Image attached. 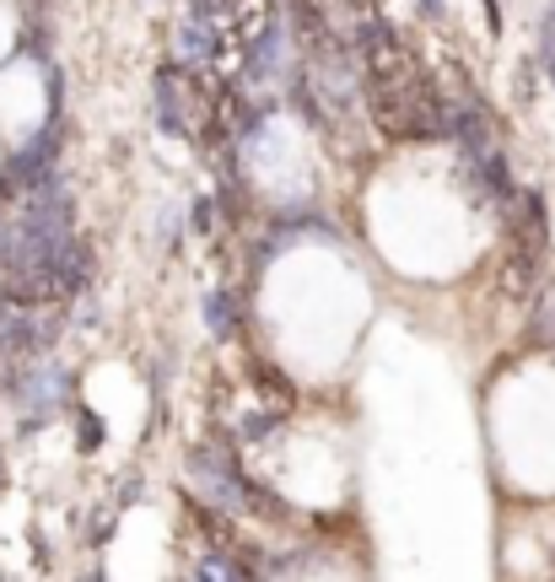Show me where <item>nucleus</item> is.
<instances>
[{
  "label": "nucleus",
  "mask_w": 555,
  "mask_h": 582,
  "mask_svg": "<svg viewBox=\"0 0 555 582\" xmlns=\"http://www.w3.org/2000/svg\"><path fill=\"white\" fill-rule=\"evenodd\" d=\"M529 334L540 345H555V287L534 291V318H529Z\"/></svg>",
  "instance_id": "3"
},
{
  "label": "nucleus",
  "mask_w": 555,
  "mask_h": 582,
  "mask_svg": "<svg viewBox=\"0 0 555 582\" xmlns=\"http://www.w3.org/2000/svg\"><path fill=\"white\" fill-rule=\"evenodd\" d=\"M5 485H11V475H5V458H0V496H5Z\"/></svg>",
  "instance_id": "11"
},
{
  "label": "nucleus",
  "mask_w": 555,
  "mask_h": 582,
  "mask_svg": "<svg viewBox=\"0 0 555 582\" xmlns=\"http://www.w3.org/2000/svg\"><path fill=\"white\" fill-rule=\"evenodd\" d=\"M156 130H162V136H189L184 65H162V71H156Z\"/></svg>",
  "instance_id": "1"
},
{
  "label": "nucleus",
  "mask_w": 555,
  "mask_h": 582,
  "mask_svg": "<svg viewBox=\"0 0 555 582\" xmlns=\"http://www.w3.org/2000/svg\"><path fill=\"white\" fill-rule=\"evenodd\" d=\"M162 238H167V249H173V243H184V222H178L173 211L162 216Z\"/></svg>",
  "instance_id": "8"
},
{
  "label": "nucleus",
  "mask_w": 555,
  "mask_h": 582,
  "mask_svg": "<svg viewBox=\"0 0 555 582\" xmlns=\"http://www.w3.org/2000/svg\"><path fill=\"white\" fill-rule=\"evenodd\" d=\"M254 372H260V378H254V383H260V394H265V389H270V394H276L280 405H291V400H297V389H291V383H286V378H280L276 367H254Z\"/></svg>",
  "instance_id": "6"
},
{
  "label": "nucleus",
  "mask_w": 555,
  "mask_h": 582,
  "mask_svg": "<svg viewBox=\"0 0 555 582\" xmlns=\"http://www.w3.org/2000/svg\"><path fill=\"white\" fill-rule=\"evenodd\" d=\"M276 432H280V410H254V416H243V427H238L243 442H270Z\"/></svg>",
  "instance_id": "5"
},
{
  "label": "nucleus",
  "mask_w": 555,
  "mask_h": 582,
  "mask_svg": "<svg viewBox=\"0 0 555 582\" xmlns=\"http://www.w3.org/2000/svg\"><path fill=\"white\" fill-rule=\"evenodd\" d=\"M518 92H524V98H529V92H534V65H529V60H524V65H518Z\"/></svg>",
  "instance_id": "9"
},
{
  "label": "nucleus",
  "mask_w": 555,
  "mask_h": 582,
  "mask_svg": "<svg viewBox=\"0 0 555 582\" xmlns=\"http://www.w3.org/2000/svg\"><path fill=\"white\" fill-rule=\"evenodd\" d=\"M189 222H194V232H216V200H194Z\"/></svg>",
  "instance_id": "7"
},
{
  "label": "nucleus",
  "mask_w": 555,
  "mask_h": 582,
  "mask_svg": "<svg viewBox=\"0 0 555 582\" xmlns=\"http://www.w3.org/2000/svg\"><path fill=\"white\" fill-rule=\"evenodd\" d=\"M205 329H211L216 340H232V334L243 329V318H238V291H227V287L205 291Z\"/></svg>",
  "instance_id": "2"
},
{
  "label": "nucleus",
  "mask_w": 555,
  "mask_h": 582,
  "mask_svg": "<svg viewBox=\"0 0 555 582\" xmlns=\"http://www.w3.org/2000/svg\"><path fill=\"white\" fill-rule=\"evenodd\" d=\"M0 582H5V578H0Z\"/></svg>",
  "instance_id": "12"
},
{
  "label": "nucleus",
  "mask_w": 555,
  "mask_h": 582,
  "mask_svg": "<svg viewBox=\"0 0 555 582\" xmlns=\"http://www.w3.org/2000/svg\"><path fill=\"white\" fill-rule=\"evenodd\" d=\"M103 442H109V427H103V416L81 410V416H76V447H81V453H98Z\"/></svg>",
  "instance_id": "4"
},
{
  "label": "nucleus",
  "mask_w": 555,
  "mask_h": 582,
  "mask_svg": "<svg viewBox=\"0 0 555 582\" xmlns=\"http://www.w3.org/2000/svg\"><path fill=\"white\" fill-rule=\"evenodd\" d=\"M420 11H426V16H442V11H447V0H420Z\"/></svg>",
  "instance_id": "10"
}]
</instances>
